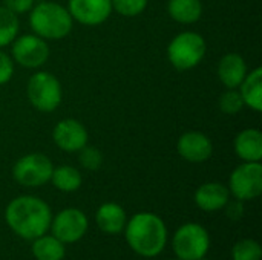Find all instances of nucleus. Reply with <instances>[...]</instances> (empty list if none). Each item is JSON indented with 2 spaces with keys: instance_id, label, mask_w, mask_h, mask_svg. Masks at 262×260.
Segmentation results:
<instances>
[{
  "instance_id": "nucleus-19",
  "label": "nucleus",
  "mask_w": 262,
  "mask_h": 260,
  "mask_svg": "<svg viewBox=\"0 0 262 260\" xmlns=\"http://www.w3.org/2000/svg\"><path fill=\"white\" fill-rule=\"evenodd\" d=\"M167 12L175 21L190 25L201 18L203 3L201 0H169Z\"/></svg>"
},
{
  "instance_id": "nucleus-9",
  "label": "nucleus",
  "mask_w": 262,
  "mask_h": 260,
  "mask_svg": "<svg viewBox=\"0 0 262 260\" xmlns=\"http://www.w3.org/2000/svg\"><path fill=\"white\" fill-rule=\"evenodd\" d=\"M12 60L21 67L37 69L41 67L49 58V46L46 40L35 34H26L15 37L12 41Z\"/></svg>"
},
{
  "instance_id": "nucleus-17",
  "label": "nucleus",
  "mask_w": 262,
  "mask_h": 260,
  "mask_svg": "<svg viewBox=\"0 0 262 260\" xmlns=\"http://www.w3.org/2000/svg\"><path fill=\"white\" fill-rule=\"evenodd\" d=\"M95 222L103 233L118 234L124 230L127 216L121 205H118L115 202H106L97 210Z\"/></svg>"
},
{
  "instance_id": "nucleus-5",
  "label": "nucleus",
  "mask_w": 262,
  "mask_h": 260,
  "mask_svg": "<svg viewBox=\"0 0 262 260\" xmlns=\"http://www.w3.org/2000/svg\"><path fill=\"white\" fill-rule=\"evenodd\" d=\"M26 95L35 110L41 113H49L60 106L63 90L60 81L52 74L40 70L29 78L26 86Z\"/></svg>"
},
{
  "instance_id": "nucleus-12",
  "label": "nucleus",
  "mask_w": 262,
  "mask_h": 260,
  "mask_svg": "<svg viewBox=\"0 0 262 260\" xmlns=\"http://www.w3.org/2000/svg\"><path fill=\"white\" fill-rule=\"evenodd\" d=\"M52 139L60 150L75 153L88 144V130L80 121L66 118L55 124L52 130Z\"/></svg>"
},
{
  "instance_id": "nucleus-28",
  "label": "nucleus",
  "mask_w": 262,
  "mask_h": 260,
  "mask_svg": "<svg viewBox=\"0 0 262 260\" xmlns=\"http://www.w3.org/2000/svg\"><path fill=\"white\" fill-rule=\"evenodd\" d=\"M3 6L9 9L12 14H25L29 12L34 6V0H3Z\"/></svg>"
},
{
  "instance_id": "nucleus-15",
  "label": "nucleus",
  "mask_w": 262,
  "mask_h": 260,
  "mask_svg": "<svg viewBox=\"0 0 262 260\" xmlns=\"http://www.w3.org/2000/svg\"><path fill=\"white\" fill-rule=\"evenodd\" d=\"M247 64L246 60L235 52L226 54L218 63V77L220 81L227 89H238L243 80L247 75Z\"/></svg>"
},
{
  "instance_id": "nucleus-7",
  "label": "nucleus",
  "mask_w": 262,
  "mask_h": 260,
  "mask_svg": "<svg viewBox=\"0 0 262 260\" xmlns=\"http://www.w3.org/2000/svg\"><path fill=\"white\" fill-rule=\"evenodd\" d=\"M54 166L43 153L21 156L12 167V178L23 187H40L51 181Z\"/></svg>"
},
{
  "instance_id": "nucleus-26",
  "label": "nucleus",
  "mask_w": 262,
  "mask_h": 260,
  "mask_svg": "<svg viewBox=\"0 0 262 260\" xmlns=\"http://www.w3.org/2000/svg\"><path fill=\"white\" fill-rule=\"evenodd\" d=\"M111 2H112V9H115L123 17H137L147 6V0H111Z\"/></svg>"
},
{
  "instance_id": "nucleus-8",
  "label": "nucleus",
  "mask_w": 262,
  "mask_h": 260,
  "mask_svg": "<svg viewBox=\"0 0 262 260\" xmlns=\"http://www.w3.org/2000/svg\"><path fill=\"white\" fill-rule=\"evenodd\" d=\"M229 192L238 201H252L262 193L261 162H243L229 179Z\"/></svg>"
},
{
  "instance_id": "nucleus-31",
  "label": "nucleus",
  "mask_w": 262,
  "mask_h": 260,
  "mask_svg": "<svg viewBox=\"0 0 262 260\" xmlns=\"http://www.w3.org/2000/svg\"><path fill=\"white\" fill-rule=\"evenodd\" d=\"M175 260H180V259H175Z\"/></svg>"
},
{
  "instance_id": "nucleus-23",
  "label": "nucleus",
  "mask_w": 262,
  "mask_h": 260,
  "mask_svg": "<svg viewBox=\"0 0 262 260\" xmlns=\"http://www.w3.org/2000/svg\"><path fill=\"white\" fill-rule=\"evenodd\" d=\"M261 245L253 239H243L232 248V260H261Z\"/></svg>"
},
{
  "instance_id": "nucleus-1",
  "label": "nucleus",
  "mask_w": 262,
  "mask_h": 260,
  "mask_svg": "<svg viewBox=\"0 0 262 260\" xmlns=\"http://www.w3.org/2000/svg\"><path fill=\"white\" fill-rule=\"evenodd\" d=\"M8 227L21 239L34 241L51 227L52 213L49 205L37 196H18L12 199L5 210Z\"/></svg>"
},
{
  "instance_id": "nucleus-14",
  "label": "nucleus",
  "mask_w": 262,
  "mask_h": 260,
  "mask_svg": "<svg viewBox=\"0 0 262 260\" xmlns=\"http://www.w3.org/2000/svg\"><path fill=\"white\" fill-rule=\"evenodd\" d=\"M230 198L229 188L221 182H206L195 192V204L203 211L223 210Z\"/></svg>"
},
{
  "instance_id": "nucleus-27",
  "label": "nucleus",
  "mask_w": 262,
  "mask_h": 260,
  "mask_svg": "<svg viewBox=\"0 0 262 260\" xmlns=\"http://www.w3.org/2000/svg\"><path fill=\"white\" fill-rule=\"evenodd\" d=\"M14 75V60L5 54L3 51H0V86L6 84Z\"/></svg>"
},
{
  "instance_id": "nucleus-11",
  "label": "nucleus",
  "mask_w": 262,
  "mask_h": 260,
  "mask_svg": "<svg viewBox=\"0 0 262 260\" xmlns=\"http://www.w3.org/2000/svg\"><path fill=\"white\" fill-rule=\"evenodd\" d=\"M68 11L72 20L84 26H97L104 23L112 12L111 0H69Z\"/></svg>"
},
{
  "instance_id": "nucleus-6",
  "label": "nucleus",
  "mask_w": 262,
  "mask_h": 260,
  "mask_svg": "<svg viewBox=\"0 0 262 260\" xmlns=\"http://www.w3.org/2000/svg\"><path fill=\"white\" fill-rule=\"evenodd\" d=\"M172 248L180 260H200L209 253L210 236L203 225L189 222L173 234Z\"/></svg>"
},
{
  "instance_id": "nucleus-21",
  "label": "nucleus",
  "mask_w": 262,
  "mask_h": 260,
  "mask_svg": "<svg viewBox=\"0 0 262 260\" xmlns=\"http://www.w3.org/2000/svg\"><path fill=\"white\" fill-rule=\"evenodd\" d=\"M52 185L64 193H71L80 188L81 185V173L72 166H60L52 170L51 175Z\"/></svg>"
},
{
  "instance_id": "nucleus-30",
  "label": "nucleus",
  "mask_w": 262,
  "mask_h": 260,
  "mask_svg": "<svg viewBox=\"0 0 262 260\" xmlns=\"http://www.w3.org/2000/svg\"><path fill=\"white\" fill-rule=\"evenodd\" d=\"M200 260H209V259H206V257H203V259H200Z\"/></svg>"
},
{
  "instance_id": "nucleus-18",
  "label": "nucleus",
  "mask_w": 262,
  "mask_h": 260,
  "mask_svg": "<svg viewBox=\"0 0 262 260\" xmlns=\"http://www.w3.org/2000/svg\"><path fill=\"white\" fill-rule=\"evenodd\" d=\"M244 106L253 109L255 112L262 110V69L256 67L252 72H247L246 78L238 87Z\"/></svg>"
},
{
  "instance_id": "nucleus-10",
  "label": "nucleus",
  "mask_w": 262,
  "mask_h": 260,
  "mask_svg": "<svg viewBox=\"0 0 262 260\" xmlns=\"http://www.w3.org/2000/svg\"><path fill=\"white\" fill-rule=\"evenodd\" d=\"M88 218L78 208H64L51 221L52 236L64 245L78 242L88 231Z\"/></svg>"
},
{
  "instance_id": "nucleus-13",
  "label": "nucleus",
  "mask_w": 262,
  "mask_h": 260,
  "mask_svg": "<svg viewBox=\"0 0 262 260\" xmlns=\"http://www.w3.org/2000/svg\"><path fill=\"white\" fill-rule=\"evenodd\" d=\"M177 150L183 159L192 164H200L210 159V156L213 155V144L207 135L192 130L183 133L178 138Z\"/></svg>"
},
{
  "instance_id": "nucleus-22",
  "label": "nucleus",
  "mask_w": 262,
  "mask_h": 260,
  "mask_svg": "<svg viewBox=\"0 0 262 260\" xmlns=\"http://www.w3.org/2000/svg\"><path fill=\"white\" fill-rule=\"evenodd\" d=\"M18 18L5 6H0V48L11 44L18 34Z\"/></svg>"
},
{
  "instance_id": "nucleus-3",
  "label": "nucleus",
  "mask_w": 262,
  "mask_h": 260,
  "mask_svg": "<svg viewBox=\"0 0 262 260\" xmlns=\"http://www.w3.org/2000/svg\"><path fill=\"white\" fill-rule=\"evenodd\" d=\"M29 25L40 38L60 40L72 31L74 20L64 6L54 2H41L32 6Z\"/></svg>"
},
{
  "instance_id": "nucleus-20",
  "label": "nucleus",
  "mask_w": 262,
  "mask_h": 260,
  "mask_svg": "<svg viewBox=\"0 0 262 260\" xmlns=\"http://www.w3.org/2000/svg\"><path fill=\"white\" fill-rule=\"evenodd\" d=\"M64 253V244L54 236L43 234L34 239L32 254L37 260H63Z\"/></svg>"
},
{
  "instance_id": "nucleus-25",
  "label": "nucleus",
  "mask_w": 262,
  "mask_h": 260,
  "mask_svg": "<svg viewBox=\"0 0 262 260\" xmlns=\"http://www.w3.org/2000/svg\"><path fill=\"white\" fill-rule=\"evenodd\" d=\"M78 161L81 164L83 169L86 170H91V172H95L101 167L103 164V155L101 152L94 147V146H84L83 149H80L78 152Z\"/></svg>"
},
{
  "instance_id": "nucleus-4",
  "label": "nucleus",
  "mask_w": 262,
  "mask_h": 260,
  "mask_svg": "<svg viewBox=\"0 0 262 260\" xmlns=\"http://www.w3.org/2000/svg\"><path fill=\"white\" fill-rule=\"evenodd\" d=\"M206 41L203 35L193 31H184L175 35L167 46V58L178 70L196 67L206 55Z\"/></svg>"
},
{
  "instance_id": "nucleus-2",
  "label": "nucleus",
  "mask_w": 262,
  "mask_h": 260,
  "mask_svg": "<svg viewBox=\"0 0 262 260\" xmlns=\"http://www.w3.org/2000/svg\"><path fill=\"white\" fill-rule=\"evenodd\" d=\"M123 231L132 251L143 257L160 256L167 244V227L155 213L141 211L134 215Z\"/></svg>"
},
{
  "instance_id": "nucleus-24",
  "label": "nucleus",
  "mask_w": 262,
  "mask_h": 260,
  "mask_svg": "<svg viewBox=\"0 0 262 260\" xmlns=\"http://www.w3.org/2000/svg\"><path fill=\"white\" fill-rule=\"evenodd\" d=\"M220 109L226 115H236L244 109V101L238 89H227L220 97Z\"/></svg>"
},
{
  "instance_id": "nucleus-29",
  "label": "nucleus",
  "mask_w": 262,
  "mask_h": 260,
  "mask_svg": "<svg viewBox=\"0 0 262 260\" xmlns=\"http://www.w3.org/2000/svg\"><path fill=\"white\" fill-rule=\"evenodd\" d=\"M227 210V216L233 221H238L243 218L244 215V205H243V201H235V202H227V205L224 207Z\"/></svg>"
},
{
  "instance_id": "nucleus-16",
  "label": "nucleus",
  "mask_w": 262,
  "mask_h": 260,
  "mask_svg": "<svg viewBox=\"0 0 262 260\" xmlns=\"http://www.w3.org/2000/svg\"><path fill=\"white\" fill-rule=\"evenodd\" d=\"M233 149L244 162H259L262 158V133L258 129L239 132L233 141Z\"/></svg>"
}]
</instances>
